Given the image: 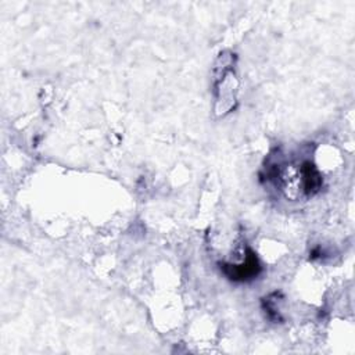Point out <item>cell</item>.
Wrapping results in <instances>:
<instances>
[{
    "mask_svg": "<svg viewBox=\"0 0 355 355\" xmlns=\"http://www.w3.org/2000/svg\"><path fill=\"white\" fill-rule=\"evenodd\" d=\"M220 269L233 282H247V280H251L255 276H258V273L261 272V265H259V261H258L255 252L251 250H247L245 262H243L240 265L222 263Z\"/></svg>",
    "mask_w": 355,
    "mask_h": 355,
    "instance_id": "6da1fadb",
    "label": "cell"
},
{
    "mask_svg": "<svg viewBox=\"0 0 355 355\" xmlns=\"http://www.w3.org/2000/svg\"><path fill=\"white\" fill-rule=\"evenodd\" d=\"M300 176H301V184H302V190L308 194V196H313L315 193L319 191L320 186H322V176L319 173V171L316 169V166L309 162L305 161L301 168H300Z\"/></svg>",
    "mask_w": 355,
    "mask_h": 355,
    "instance_id": "7a4b0ae2",
    "label": "cell"
}]
</instances>
